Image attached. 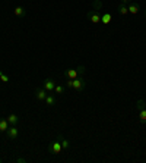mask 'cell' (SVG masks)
<instances>
[{
  "label": "cell",
  "mask_w": 146,
  "mask_h": 163,
  "mask_svg": "<svg viewBox=\"0 0 146 163\" xmlns=\"http://www.w3.org/2000/svg\"><path fill=\"white\" fill-rule=\"evenodd\" d=\"M54 93H56V94H63V93H64V87H63V85H56V87H54Z\"/></svg>",
  "instance_id": "cell-18"
},
{
  "label": "cell",
  "mask_w": 146,
  "mask_h": 163,
  "mask_svg": "<svg viewBox=\"0 0 146 163\" xmlns=\"http://www.w3.org/2000/svg\"><path fill=\"white\" fill-rule=\"evenodd\" d=\"M9 128V122L7 119H0V132H6Z\"/></svg>",
  "instance_id": "cell-12"
},
{
  "label": "cell",
  "mask_w": 146,
  "mask_h": 163,
  "mask_svg": "<svg viewBox=\"0 0 146 163\" xmlns=\"http://www.w3.org/2000/svg\"><path fill=\"white\" fill-rule=\"evenodd\" d=\"M94 9H95V12H98V11H101V7H102V2H99V0H95L94 2Z\"/></svg>",
  "instance_id": "cell-17"
},
{
  "label": "cell",
  "mask_w": 146,
  "mask_h": 163,
  "mask_svg": "<svg viewBox=\"0 0 146 163\" xmlns=\"http://www.w3.org/2000/svg\"><path fill=\"white\" fill-rule=\"evenodd\" d=\"M45 104H47V106H54V104H56V97L54 96H51V94H48V96L45 97Z\"/></svg>",
  "instance_id": "cell-11"
},
{
  "label": "cell",
  "mask_w": 146,
  "mask_h": 163,
  "mask_svg": "<svg viewBox=\"0 0 146 163\" xmlns=\"http://www.w3.org/2000/svg\"><path fill=\"white\" fill-rule=\"evenodd\" d=\"M13 12H15V16H18V18H23L26 15V12H25V9H23L22 6H16Z\"/></svg>",
  "instance_id": "cell-10"
},
{
  "label": "cell",
  "mask_w": 146,
  "mask_h": 163,
  "mask_svg": "<svg viewBox=\"0 0 146 163\" xmlns=\"http://www.w3.org/2000/svg\"><path fill=\"white\" fill-rule=\"evenodd\" d=\"M57 140L62 143V148H63V150H69V147H70V143H69V141L66 140L63 135H57Z\"/></svg>",
  "instance_id": "cell-9"
},
{
  "label": "cell",
  "mask_w": 146,
  "mask_h": 163,
  "mask_svg": "<svg viewBox=\"0 0 146 163\" xmlns=\"http://www.w3.org/2000/svg\"><path fill=\"white\" fill-rule=\"evenodd\" d=\"M139 118H140V121L145 124V122H146V109H142V110H139Z\"/></svg>",
  "instance_id": "cell-16"
},
{
  "label": "cell",
  "mask_w": 146,
  "mask_h": 163,
  "mask_svg": "<svg viewBox=\"0 0 146 163\" xmlns=\"http://www.w3.org/2000/svg\"><path fill=\"white\" fill-rule=\"evenodd\" d=\"M145 15H146V12H145Z\"/></svg>",
  "instance_id": "cell-26"
},
{
  "label": "cell",
  "mask_w": 146,
  "mask_h": 163,
  "mask_svg": "<svg viewBox=\"0 0 146 163\" xmlns=\"http://www.w3.org/2000/svg\"><path fill=\"white\" fill-rule=\"evenodd\" d=\"M15 163H26V159L18 157V159H15Z\"/></svg>",
  "instance_id": "cell-22"
},
{
  "label": "cell",
  "mask_w": 146,
  "mask_h": 163,
  "mask_svg": "<svg viewBox=\"0 0 146 163\" xmlns=\"http://www.w3.org/2000/svg\"><path fill=\"white\" fill-rule=\"evenodd\" d=\"M6 135H7V138H9V140H16L18 135H19V131H18V128L15 126V125H12V126L7 128Z\"/></svg>",
  "instance_id": "cell-3"
},
{
  "label": "cell",
  "mask_w": 146,
  "mask_h": 163,
  "mask_svg": "<svg viewBox=\"0 0 146 163\" xmlns=\"http://www.w3.org/2000/svg\"><path fill=\"white\" fill-rule=\"evenodd\" d=\"M121 2H123V3H129L130 0H121Z\"/></svg>",
  "instance_id": "cell-23"
},
{
  "label": "cell",
  "mask_w": 146,
  "mask_h": 163,
  "mask_svg": "<svg viewBox=\"0 0 146 163\" xmlns=\"http://www.w3.org/2000/svg\"><path fill=\"white\" fill-rule=\"evenodd\" d=\"M0 79H2L3 82H6V84H7V82L10 81V79H9V77H7V75H5V73L2 72V71H0Z\"/></svg>",
  "instance_id": "cell-20"
},
{
  "label": "cell",
  "mask_w": 146,
  "mask_h": 163,
  "mask_svg": "<svg viewBox=\"0 0 146 163\" xmlns=\"http://www.w3.org/2000/svg\"><path fill=\"white\" fill-rule=\"evenodd\" d=\"M83 73H85V66H79L78 68V75L79 77H82Z\"/></svg>",
  "instance_id": "cell-21"
},
{
  "label": "cell",
  "mask_w": 146,
  "mask_h": 163,
  "mask_svg": "<svg viewBox=\"0 0 146 163\" xmlns=\"http://www.w3.org/2000/svg\"><path fill=\"white\" fill-rule=\"evenodd\" d=\"M2 162H3V159H0V163H2Z\"/></svg>",
  "instance_id": "cell-24"
},
{
  "label": "cell",
  "mask_w": 146,
  "mask_h": 163,
  "mask_svg": "<svg viewBox=\"0 0 146 163\" xmlns=\"http://www.w3.org/2000/svg\"><path fill=\"white\" fill-rule=\"evenodd\" d=\"M69 88H72V90H76V91H82L85 88V79L82 77H78V78L75 79H69L67 82H66Z\"/></svg>",
  "instance_id": "cell-1"
},
{
  "label": "cell",
  "mask_w": 146,
  "mask_h": 163,
  "mask_svg": "<svg viewBox=\"0 0 146 163\" xmlns=\"http://www.w3.org/2000/svg\"><path fill=\"white\" fill-rule=\"evenodd\" d=\"M127 9H129V13H132V15H136V13H139V11H140V6L137 5V3H130L129 6H127Z\"/></svg>",
  "instance_id": "cell-7"
},
{
  "label": "cell",
  "mask_w": 146,
  "mask_h": 163,
  "mask_svg": "<svg viewBox=\"0 0 146 163\" xmlns=\"http://www.w3.org/2000/svg\"><path fill=\"white\" fill-rule=\"evenodd\" d=\"M54 87H56V82H54V79L47 78V79L44 81V88L47 90V93H51V91H54Z\"/></svg>",
  "instance_id": "cell-5"
},
{
  "label": "cell",
  "mask_w": 146,
  "mask_h": 163,
  "mask_svg": "<svg viewBox=\"0 0 146 163\" xmlns=\"http://www.w3.org/2000/svg\"><path fill=\"white\" fill-rule=\"evenodd\" d=\"M118 12H120L121 15H127V13H129V9H127L126 3H123V2H121V3L118 5Z\"/></svg>",
  "instance_id": "cell-14"
},
{
  "label": "cell",
  "mask_w": 146,
  "mask_h": 163,
  "mask_svg": "<svg viewBox=\"0 0 146 163\" xmlns=\"http://www.w3.org/2000/svg\"><path fill=\"white\" fill-rule=\"evenodd\" d=\"M18 121H19V118H18L15 113H10V115L7 116V122H9V125H16Z\"/></svg>",
  "instance_id": "cell-13"
},
{
  "label": "cell",
  "mask_w": 146,
  "mask_h": 163,
  "mask_svg": "<svg viewBox=\"0 0 146 163\" xmlns=\"http://www.w3.org/2000/svg\"><path fill=\"white\" fill-rule=\"evenodd\" d=\"M142 109H146V103L145 100H137V110H142Z\"/></svg>",
  "instance_id": "cell-19"
},
{
  "label": "cell",
  "mask_w": 146,
  "mask_h": 163,
  "mask_svg": "<svg viewBox=\"0 0 146 163\" xmlns=\"http://www.w3.org/2000/svg\"><path fill=\"white\" fill-rule=\"evenodd\" d=\"M62 143L57 140L54 141V143H51L50 146H48V152L51 153V154H59V153H62Z\"/></svg>",
  "instance_id": "cell-2"
},
{
  "label": "cell",
  "mask_w": 146,
  "mask_h": 163,
  "mask_svg": "<svg viewBox=\"0 0 146 163\" xmlns=\"http://www.w3.org/2000/svg\"><path fill=\"white\" fill-rule=\"evenodd\" d=\"M99 2H102V0H99Z\"/></svg>",
  "instance_id": "cell-25"
},
{
  "label": "cell",
  "mask_w": 146,
  "mask_h": 163,
  "mask_svg": "<svg viewBox=\"0 0 146 163\" xmlns=\"http://www.w3.org/2000/svg\"><path fill=\"white\" fill-rule=\"evenodd\" d=\"M64 75L67 77L69 79H75L78 78V69H66V72H64Z\"/></svg>",
  "instance_id": "cell-8"
},
{
  "label": "cell",
  "mask_w": 146,
  "mask_h": 163,
  "mask_svg": "<svg viewBox=\"0 0 146 163\" xmlns=\"http://www.w3.org/2000/svg\"><path fill=\"white\" fill-rule=\"evenodd\" d=\"M111 19H112V16L110 15V13H104L101 16V24H110L111 22Z\"/></svg>",
  "instance_id": "cell-15"
},
{
  "label": "cell",
  "mask_w": 146,
  "mask_h": 163,
  "mask_svg": "<svg viewBox=\"0 0 146 163\" xmlns=\"http://www.w3.org/2000/svg\"><path fill=\"white\" fill-rule=\"evenodd\" d=\"M88 19H89L92 24H99V22H101V16H99V15H98V12H95V11L88 13Z\"/></svg>",
  "instance_id": "cell-6"
},
{
  "label": "cell",
  "mask_w": 146,
  "mask_h": 163,
  "mask_svg": "<svg viewBox=\"0 0 146 163\" xmlns=\"http://www.w3.org/2000/svg\"><path fill=\"white\" fill-rule=\"evenodd\" d=\"M47 96H48V94H47V90H45L44 87H43V88H37V90H35V97H37V100L44 101Z\"/></svg>",
  "instance_id": "cell-4"
}]
</instances>
